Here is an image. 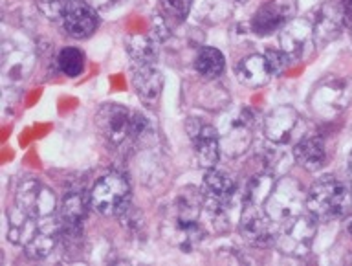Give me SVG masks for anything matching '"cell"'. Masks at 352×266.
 I'll return each instance as SVG.
<instances>
[{
  "label": "cell",
  "mask_w": 352,
  "mask_h": 266,
  "mask_svg": "<svg viewBox=\"0 0 352 266\" xmlns=\"http://www.w3.org/2000/svg\"><path fill=\"white\" fill-rule=\"evenodd\" d=\"M235 74L239 81L250 89H261L264 85H268L270 78H272L266 59L258 54L246 56L242 61H239V65L235 67Z\"/></svg>",
  "instance_id": "7402d4cb"
},
{
  "label": "cell",
  "mask_w": 352,
  "mask_h": 266,
  "mask_svg": "<svg viewBox=\"0 0 352 266\" xmlns=\"http://www.w3.org/2000/svg\"><path fill=\"white\" fill-rule=\"evenodd\" d=\"M195 68L204 78L217 79L224 72L226 57L222 56V52L213 48V46H204L195 59Z\"/></svg>",
  "instance_id": "d4e9b609"
},
{
  "label": "cell",
  "mask_w": 352,
  "mask_h": 266,
  "mask_svg": "<svg viewBox=\"0 0 352 266\" xmlns=\"http://www.w3.org/2000/svg\"><path fill=\"white\" fill-rule=\"evenodd\" d=\"M57 67L66 78H77L85 70V56L79 48H63L57 56Z\"/></svg>",
  "instance_id": "83f0119b"
},
{
  "label": "cell",
  "mask_w": 352,
  "mask_h": 266,
  "mask_svg": "<svg viewBox=\"0 0 352 266\" xmlns=\"http://www.w3.org/2000/svg\"><path fill=\"white\" fill-rule=\"evenodd\" d=\"M192 4L195 0H160L165 19L175 21V23H184L189 17V13L192 12Z\"/></svg>",
  "instance_id": "f1b7e54d"
},
{
  "label": "cell",
  "mask_w": 352,
  "mask_h": 266,
  "mask_svg": "<svg viewBox=\"0 0 352 266\" xmlns=\"http://www.w3.org/2000/svg\"><path fill=\"white\" fill-rule=\"evenodd\" d=\"M202 208V191H197L195 188H186L176 195L175 204L170 208V215L178 217V219H187V221H198Z\"/></svg>",
  "instance_id": "cb8c5ba5"
},
{
  "label": "cell",
  "mask_w": 352,
  "mask_h": 266,
  "mask_svg": "<svg viewBox=\"0 0 352 266\" xmlns=\"http://www.w3.org/2000/svg\"><path fill=\"white\" fill-rule=\"evenodd\" d=\"M275 182H277V180H275L274 175H270V173L266 171L257 175V177H253L252 180H250V184H248V189H246L248 204H258V206L266 204V200H268Z\"/></svg>",
  "instance_id": "4316f807"
},
{
  "label": "cell",
  "mask_w": 352,
  "mask_h": 266,
  "mask_svg": "<svg viewBox=\"0 0 352 266\" xmlns=\"http://www.w3.org/2000/svg\"><path fill=\"white\" fill-rule=\"evenodd\" d=\"M264 59H266V65H268L270 72L272 76H280V74L286 72V68L290 67V57L286 56L285 52L280 50H274V48H270L264 54Z\"/></svg>",
  "instance_id": "1f68e13d"
},
{
  "label": "cell",
  "mask_w": 352,
  "mask_h": 266,
  "mask_svg": "<svg viewBox=\"0 0 352 266\" xmlns=\"http://www.w3.org/2000/svg\"><path fill=\"white\" fill-rule=\"evenodd\" d=\"M192 12L202 23H219L228 17L230 2L228 0H195Z\"/></svg>",
  "instance_id": "484cf974"
},
{
  "label": "cell",
  "mask_w": 352,
  "mask_h": 266,
  "mask_svg": "<svg viewBox=\"0 0 352 266\" xmlns=\"http://www.w3.org/2000/svg\"><path fill=\"white\" fill-rule=\"evenodd\" d=\"M125 48L134 67H151V65H156L158 46H156V41L151 35H129L125 41Z\"/></svg>",
  "instance_id": "603a6c76"
},
{
  "label": "cell",
  "mask_w": 352,
  "mask_h": 266,
  "mask_svg": "<svg viewBox=\"0 0 352 266\" xmlns=\"http://www.w3.org/2000/svg\"><path fill=\"white\" fill-rule=\"evenodd\" d=\"M345 228H346V233H349V235H351V237H352V215L349 217V219H346Z\"/></svg>",
  "instance_id": "e575fe53"
},
{
  "label": "cell",
  "mask_w": 352,
  "mask_h": 266,
  "mask_svg": "<svg viewBox=\"0 0 352 266\" xmlns=\"http://www.w3.org/2000/svg\"><path fill=\"white\" fill-rule=\"evenodd\" d=\"M264 210L277 224H280L307 210V191L294 178H280L275 182Z\"/></svg>",
  "instance_id": "ba28073f"
},
{
  "label": "cell",
  "mask_w": 352,
  "mask_h": 266,
  "mask_svg": "<svg viewBox=\"0 0 352 266\" xmlns=\"http://www.w3.org/2000/svg\"><path fill=\"white\" fill-rule=\"evenodd\" d=\"M70 0H37L38 12L50 21H63Z\"/></svg>",
  "instance_id": "4dcf8cb0"
},
{
  "label": "cell",
  "mask_w": 352,
  "mask_h": 266,
  "mask_svg": "<svg viewBox=\"0 0 352 266\" xmlns=\"http://www.w3.org/2000/svg\"><path fill=\"white\" fill-rule=\"evenodd\" d=\"M345 21L352 24V0H346V12H345Z\"/></svg>",
  "instance_id": "836d02e7"
},
{
  "label": "cell",
  "mask_w": 352,
  "mask_h": 266,
  "mask_svg": "<svg viewBox=\"0 0 352 266\" xmlns=\"http://www.w3.org/2000/svg\"><path fill=\"white\" fill-rule=\"evenodd\" d=\"M352 208V189L336 177H323L307 191V211L318 221H336Z\"/></svg>",
  "instance_id": "7a4b0ae2"
},
{
  "label": "cell",
  "mask_w": 352,
  "mask_h": 266,
  "mask_svg": "<svg viewBox=\"0 0 352 266\" xmlns=\"http://www.w3.org/2000/svg\"><path fill=\"white\" fill-rule=\"evenodd\" d=\"M279 224L268 215V211L264 210V206L248 204L242 208L241 221H239V230L242 237L248 243L255 246H270L275 243Z\"/></svg>",
  "instance_id": "30bf717a"
},
{
  "label": "cell",
  "mask_w": 352,
  "mask_h": 266,
  "mask_svg": "<svg viewBox=\"0 0 352 266\" xmlns=\"http://www.w3.org/2000/svg\"><path fill=\"white\" fill-rule=\"evenodd\" d=\"M310 109L321 120H334L351 107L352 79L332 76L323 79L310 96Z\"/></svg>",
  "instance_id": "8992f818"
},
{
  "label": "cell",
  "mask_w": 352,
  "mask_h": 266,
  "mask_svg": "<svg viewBox=\"0 0 352 266\" xmlns=\"http://www.w3.org/2000/svg\"><path fill=\"white\" fill-rule=\"evenodd\" d=\"M294 160L305 171L316 173L327 164V147L319 136H305L294 147Z\"/></svg>",
  "instance_id": "ffe728a7"
},
{
  "label": "cell",
  "mask_w": 352,
  "mask_h": 266,
  "mask_svg": "<svg viewBox=\"0 0 352 266\" xmlns=\"http://www.w3.org/2000/svg\"><path fill=\"white\" fill-rule=\"evenodd\" d=\"M125 0H90V4H92L96 10L99 12H110V10H114V8L121 6Z\"/></svg>",
  "instance_id": "d6a6232c"
},
{
  "label": "cell",
  "mask_w": 352,
  "mask_h": 266,
  "mask_svg": "<svg viewBox=\"0 0 352 266\" xmlns=\"http://www.w3.org/2000/svg\"><path fill=\"white\" fill-rule=\"evenodd\" d=\"M349 180H351V189H352V155L349 158Z\"/></svg>",
  "instance_id": "d590c367"
},
{
  "label": "cell",
  "mask_w": 352,
  "mask_h": 266,
  "mask_svg": "<svg viewBox=\"0 0 352 266\" xmlns=\"http://www.w3.org/2000/svg\"><path fill=\"white\" fill-rule=\"evenodd\" d=\"M264 167H266V173L270 175H283V173L290 167L288 164V156H286L285 151L274 149V147H268L264 151Z\"/></svg>",
  "instance_id": "f546056e"
},
{
  "label": "cell",
  "mask_w": 352,
  "mask_h": 266,
  "mask_svg": "<svg viewBox=\"0 0 352 266\" xmlns=\"http://www.w3.org/2000/svg\"><path fill=\"white\" fill-rule=\"evenodd\" d=\"M60 23L72 39L85 41L98 30L99 19L92 4H88L85 0H70Z\"/></svg>",
  "instance_id": "2e32d148"
},
{
  "label": "cell",
  "mask_w": 352,
  "mask_h": 266,
  "mask_svg": "<svg viewBox=\"0 0 352 266\" xmlns=\"http://www.w3.org/2000/svg\"><path fill=\"white\" fill-rule=\"evenodd\" d=\"M187 134L191 140L195 160L202 169H211L219 164L220 134L219 129L209 123L198 122L197 118L187 120Z\"/></svg>",
  "instance_id": "8fae6325"
},
{
  "label": "cell",
  "mask_w": 352,
  "mask_h": 266,
  "mask_svg": "<svg viewBox=\"0 0 352 266\" xmlns=\"http://www.w3.org/2000/svg\"><path fill=\"white\" fill-rule=\"evenodd\" d=\"M302 120L301 114L290 105L275 107L264 118V136L270 144L286 145L296 138L301 140Z\"/></svg>",
  "instance_id": "7c38bea8"
},
{
  "label": "cell",
  "mask_w": 352,
  "mask_h": 266,
  "mask_svg": "<svg viewBox=\"0 0 352 266\" xmlns=\"http://www.w3.org/2000/svg\"><path fill=\"white\" fill-rule=\"evenodd\" d=\"M90 210V199L82 193H68L60 202V239L76 241L81 237L82 224L87 221Z\"/></svg>",
  "instance_id": "9a60e30c"
},
{
  "label": "cell",
  "mask_w": 352,
  "mask_h": 266,
  "mask_svg": "<svg viewBox=\"0 0 352 266\" xmlns=\"http://www.w3.org/2000/svg\"><path fill=\"white\" fill-rule=\"evenodd\" d=\"M345 23V12L338 4H334V2L323 4L316 13V17L312 19L316 46H327L334 43L341 35V30H343Z\"/></svg>",
  "instance_id": "ac0fdd59"
},
{
  "label": "cell",
  "mask_w": 352,
  "mask_h": 266,
  "mask_svg": "<svg viewBox=\"0 0 352 266\" xmlns=\"http://www.w3.org/2000/svg\"><path fill=\"white\" fill-rule=\"evenodd\" d=\"M253 112L248 109H239L222 123L220 134V151L230 158L242 156L250 149L253 142Z\"/></svg>",
  "instance_id": "9c48e42d"
},
{
  "label": "cell",
  "mask_w": 352,
  "mask_h": 266,
  "mask_svg": "<svg viewBox=\"0 0 352 266\" xmlns=\"http://www.w3.org/2000/svg\"><path fill=\"white\" fill-rule=\"evenodd\" d=\"M15 204L26 215L38 222H50L59 219V204L57 197L50 188L35 178H26L19 184L15 193Z\"/></svg>",
  "instance_id": "52a82bcc"
},
{
  "label": "cell",
  "mask_w": 352,
  "mask_h": 266,
  "mask_svg": "<svg viewBox=\"0 0 352 266\" xmlns=\"http://www.w3.org/2000/svg\"><path fill=\"white\" fill-rule=\"evenodd\" d=\"M236 199V186L233 178L220 169H206L202 182L204 210L211 217L217 228L226 230L231 222V213Z\"/></svg>",
  "instance_id": "3957f363"
},
{
  "label": "cell",
  "mask_w": 352,
  "mask_h": 266,
  "mask_svg": "<svg viewBox=\"0 0 352 266\" xmlns=\"http://www.w3.org/2000/svg\"><path fill=\"white\" fill-rule=\"evenodd\" d=\"M318 233V219L310 213H299L280 222L275 235V246L280 254L290 257H305L312 252L314 239Z\"/></svg>",
  "instance_id": "5b68a950"
},
{
  "label": "cell",
  "mask_w": 352,
  "mask_h": 266,
  "mask_svg": "<svg viewBox=\"0 0 352 266\" xmlns=\"http://www.w3.org/2000/svg\"><path fill=\"white\" fill-rule=\"evenodd\" d=\"M96 127L99 136L112 147H121L126 142L145 138L151 131L147 118L140 112H131L118 103H104L96 114Z\"/></svg>",
  "instance_id": "6da1fadb"
},
{
  "label": "cell",
  "mask_w": 352,
  "mask_h": 266,
  "mask_svg": "<svg viewBox=\"0 0 352 266\" xmlns=\"http://www.w3.org/2000/svg\"><path fill=\"white\" fill-rule=\"evenodd\" d=\"M297 0H270L257 10L252 19V30L261 37L280 32L296 19Z\"/></svg>",
  "instance_id": "4fadbf2b"
},
{
  "label": "cell",
  "mask_w": 352,
  "mask_h": 266,
  "mask_svg": "<svg viewBox=\"0 0 352 266\" xmlns=\"http://www.w3.org/2000/svg\"><path fill=\"white\" fill-rule=\"evenodd\" d=\"M32 57L28 52L21 50L19 46L4 43L2 45V74L8 83H19L32 70Z\"/></svg>",
  "instance_id": "44dd1931"
},
{
  "label": "cell",
  "mask_w": 352,
  "mask_h": 266,
  "mask_svg": "<svg viewBox=\"0 0 352 266\" xmlns=\"http://www.w3.org/2000/svg\"><path fill=\"white\" fill-rule=\"evenodd\" d=\"M162 233L173 246L180 248L182 252H192L198 244L202 243L204 228L198 221H187V219H178V217L169 215L162 224Z\"/></svg>",
  "instance_id": "e0dca14e"
},
{
  "label": "cell",
  "mask_w": 352,
  "mask_h": 266,
  "mask_svg": "<svg viewBox=\"0 0 352 266\" xmlns=\"http://www.w3.org/2000/svg\"><path fill=\"white\" fill-rule=\"evenodd\" d=\"M90 206L103 217H123L131 210V184L121 173H107L90 189Z\"/></svg>",
  "instance_id": "277c9868"
},
{
  "label": "cell",
  "mask_w": 352,
  "mask_h": 266,
  "mask_svg": "<svg viewBox=\"0 0 352 266\" xmlns=\"http://www.w3.org/2000/svg\"><path fill=\"white\" fill-rule=\"evenodd\" d=\"M233 2H239V4H242V2H246V0H233Z\"/></svg>",
  "instance_id": "8d00e7d4"
},
{
  "label": "cell",
  "mask_w": 352,
  "mask_h": 266,
  "mask_svg": "<svg viewBox=\"0 0 352 266\" xmlns=\"http://www.w3.org/2000/svg\"><path fill=\"white\" fill-rule=\"evenodd\" d=\"M132 87L136 90L138 98L145 105H156L164 90V76L156 65L151 67H134L132 72Z\"/></svg>",
  "instance_id": "d6986e66"
},
{
  "label": "cell",
  "mask_w": 352,
  "mask_h": 266,
  "mask_svg": "<svg viewBox=\"0 0 352 266\" xmlns=\"http://www.w3.org/2000/svg\"><path fill=\"white\" fill-rule=\"evenodd\" d=\"M280 50L290 57V61H302L312 52L314 24L312 19H292L279 34Z\"/></svg>",
  "instance_id": "5bb4252c"
}]
</instances>
